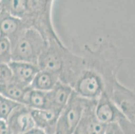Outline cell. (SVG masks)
<instances>
[{"mask_svg": "<svg viewBox=\"0 0 135 134\" xmlns=\"http://www.w3.org/2000/svg\"><path fill=\"white\" fill-rule=\"evenodd\" d=\"M75 46L81 61L71 85L73 91L88 99L98 100L104 94L111 97L123 63L116 45L102 39L93 47Z\"/></svg>", "mask_w": 135, "mask_h": 134, "instance_id": "1", "label": "cell"}, {"mask_svg": "<svg viewBox=\"0 0 135 134\" xmlns=\"http://www.w3.org/2000/svg\"><path fill=\"white\" fill-rule=\"evenodd\" d=\"M52 0H28L27 8L21 20L27 28L38 32L46 41L61 40L52 21Z\"/></svg>", "mask_w": 135, "mask_h": 134, "instance_id": "2", "label": "cell"}, {"mask_svg": "<svg viewBox=\"0 0 135 134\" xmlns=\"http://www.w3.org/2000/svg\"><path fill=\"white\" fill-rule=\"evenodd\" d=\"M41 34L32 28H26L11 41L12 61L37 65L38 60L46 44Z\"/></svg>", "mask_w": 135, "mask_h": 134, "instance_id": "3", "label": "cell"}, {"mask_svg": "<svg viewBox=\"0 0 135 134\" xmlns=\"http://www.w3.org/2000/svg\"><path fill=\"white\" fill-rule=\"evenodd\" d=\"M88 99L73 91L68 103L60 113L56 127L63 134H73L81 120Z\"/></svg>", "mask_w": 135, "mask_h": 134, "instance_id": "4", "label": "cell"}, {"mask_svg": "<svg viewBox=\"0 0 135 134\" xmlns=\"http://www.w3.org/2000/svg\"><path fill=\"white\" fill-rule=\"evenodd\" d=\"M61 40H49L38 60L37 66L40 71H46L59 74L61 71L68 50Z\"/></svg>", "mask_w": 135, "mask_h": 134, "instance_id": "5", "label": "cell"}, {"mask_svg": "<svg viewBox=\"0 0 135 134\" xmlns=\"http://www.w3.org/2000/svg\"><path fill=\"white\" fill-rule=\"evenodd\" d=\"M111 98L126 120L135 124V87L131 90L118 81Z\"/></svg>", "mask_w": 135, "mask_h": 134, "instance_id": "6", "label": "cell"}, {"mask_svg": "<svg viewBox=\"0 0 135 134\" xmlns=\"http://www.w3.org/2000/svg\"><path fill=\"white\" fill-rule=\"evenodd\" d=\"M12 134H25L36 128L31 109L21 104L13 110L7 120Z\"/></svg>", "mask_w": 135, "mask_h": 134, "instance_id": "7", "label": "cell"}, {"mask_svg": "<svg viewBox=\"0 0 135 134\" xmlns=\"http://www.w3.org/2000/svg\"><path fill=\"white\" fill-rule=\"evenodd\" d=\"M95 113L98 120L105 125L118 123L124 117L112 98L105 94L97 100Z\"/></svg>", "mask_w": 135, "mask_h": 134, "instance_id": "8", "label": "cell"}, {"mask_svg": "<svg viewBox=\"0 0 135 134\" xmlns=\"http://www.w3.org/2000/svg\"><path fill=\"white\" fill-rule=\"evenodd\" d=\"M13 72L16 83L24 87H30L40 69L36 64L26 62L12 61L8 64Z\"/></svg>", "mask_w": 135, "mask_h": 134, "instance_id": "9", "label": "cell"}, {"mask_svg": "<svg viewBox=\"0 0 135 134\" xmlns=\"http://www.w3.org/2000/svg\"><path fill=\"white\" fill-rule=\"evenodd\" d=\"M73 89L70 86L61 82L55 86L52 90L48 92V108L60 115L68 103Z\"/></svg>", "mask_w": 135, "mask_h": 134, "instance_id": "10", "label": "cell"}, {"mask_svg": "<svg viewBox=\"0 0 135 134\" xmlns=\"http://www.w3.org/2000/svg\"><path fill=\"white\" fill-rule=\"evenodd\" d=\"M26 28L20 19L12 16L3 9L0 13V36L6 37L11 42Z\"/></svg>", "mask_w": 135, "mask_h": 134, "instance_id": "11", "label": "cell"}, {"mask_svg": "<svg viewBox=\"0 0 135 134\" xmlns=\"http://www.w3.org/2000/svg\"><path fill=\"white\" fill-rule=\"evenodd\" d=\"M31 114L36 128L46 131L56 126L59 114L49 109H31Z\"/></svg>", "mask_w": 135, "mask_h": 134, "instance_id": "12", "label": "cell"}, {"mask_svg": "<svg viewBox=\"0 0 135 134\" xmlns=\"http://www.w3.org/2000/svg\"><path fill=\"white\" fill-rule=\"evenodd\" d=\"M57 74L46 71H39L34 77L30 87L36 90L49 92L52 90L59 82Z\"/></svg>", "mask_w": 135, "mask_h": 134, "instance_id": "13", "label": "cell"}, {"mask_svg": "<svg viewBox=\"0 0 135 134\" xmlns=\"http://www.w3.org/2000/svg\"><path fill=\"white\" fill-rule=\"evenodd\" d=\"M48 100V92L36 90L29 87L23 99L22 105L31 109H47Z\"/></svg>", "mask_w": 135, "mask_h": 134, "instance_id": "14", "label": "cell"}, {"mask_svg": "<svg viewBox=\"0 0 135 134\" xmlns=\"http://www.w3.org/2000/svg\"><path fill=\"white\" fill-rule=\"evenodd\" d=\"M28 88L29 87H23L14 81L8 85L0 86V95L13 101L22 104L23 99Z\"/></svg>", "mask_w": 135, "mask_h": 134, "instance_id": "15", "label": "cell"}, {"mask_svg": "<svg viewBox=\"0 0 135 134\" xmlns=\"http://www.w3.org/2000/svg\"><path fill=\"white\" fill-rule=\"evenodd\" d=\"M20 105H21L20 103L13 101L0 95V119L7 121L11 113Z\"/></svg>", "mask_w": 135, "mask_h": 134, "instance_id": "16", "label": "cell"}, {"mask_svg": "<svg viewBox=\"0 0 135 134\" xmlns=\"http://www.w3.org/2000/svg\"><path fill=\"white\" fill-rule=\"evenodd\" d=\"M12 61V49L10 40L0 36V64H9Z\"/></svg>", "mask_w": 135, "mask_h": 134, "instance_id": "17", "label": "cell"}, {"mask_svg": "<svg viewBox=\"0 0 135 134\" xmlns=\"http://www.w3.org/2000/svg\"><path fill=\"white\" fill-rule=\"evenodd\" d=\"M14 82L13 72L8 64H0V86Z\"/></svg>", "mask_w": 135, "mask_h": 134, "instance_id": "18", "label": "cell"}, {"mask_svg": "<svg viewBox=\"0 0 135 134\" xmlns=\"http://www.w3.org/2000/svg\"><path fill=\"white\" fill-rule=\"evenodd\" d=\"M118 123L124 134H135V124L128 121L125 117L120 119Z\"/></svg>", "mask_w": 135, "mask_h": 134, "instance_id": "19", "label": "cell"}, {"mask_svg": "<svg viewBox=\"0 0 135 134\" xmlns=\"http://www.w3.org/2000/svg\"><path fill=\"white\" fill-rule=\"evenodd\" d=\"M105 134H124L118 123L109 124L106 127Z\"/></svg>", "mask_w": 135, "mask_h": 134, "instance_id": "20", "label": "cell"}, {"mask_svg": "<svg viewBox=\"0 0 135 134\" xmlns=\"http://www.w3.org/2000/svg\"><path fill=\"white\" fill-rule=\"evenodd\" d=\"M0 134H12L7 121L0 119Z\"/></svg>", "mask_w": 135, "mask_h": 134, "instance_id": "21", "label": "cell"}, {"mask_svg": "<svg viewBox=\"0 0 135 134\" xmlns=\"http://www.w3.org/2000/svg\"><path fill=\"white\" fill-rule=\"evenodd\" d=\"M44 131L45 132V134H63L62 132H61L59 130L56 129V126Z\"/></svg>", "mask_w": 135, "mask_h": 134, "instance_id": "22", "label": "cell"}, {"mask_svg": "<svg viewBox=\"0 0 135 134\" xmlns=\"http://www.w3.org/2000/svg\"><path fill=\"white\" fill-rule=\"evenodd\" d=\"M25 134H45V132L43 131V130H40V129L38 128H34L31 131H28Z\"/></svg>", "mask_w": 135, "mask_h": 134, "instance_id": "23", "label": "cell"}, {"mask_svg": "<svg viewBox=\"0 0 135 134\" xmlns=\"http://www.w3.org/2000/svg\"><path fill=\"white\" fill-rule=\"evenodd\" d=\"M3 1L0 0V13H2V12L3 11Z\"/></svg>", "mask_w": 135, "mask_h": 134, "instance_id": "24", "label": "cell"}]
</instances>
